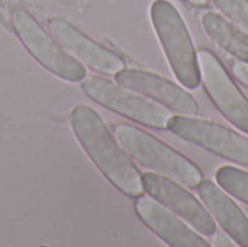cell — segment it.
<instances>
[{"instance_id": "1", "label": "cell", "mask_w": 248, "mask_h": 247, "mask_svg": "<svg viewBox=\"0 0 248 247\" xmlns=\"http://www.w3.org/2000/svg\"><path fill=\"white\" fill-rule=\"evenodd\" d=\"M70 124L84 151L115 188L132 198L144 194L142 173L93 108L77 105Z\"/></svg>"}, {"instance_id": "2", "label": "cell", "mask_w": 248, "mask_h": 247, "mask_svg": "<svg viewBox=\"0 0 248 247\" xmlns=\"http://www.w3.org/2000/svg\"><path fill=\"white\" fill-rule=\"evenodd\" d=\"M112 131L128 156L153 173L173 179L186 188H196L203 181L202 170L192 160L150 132L131 124H115Z\"/></svg>"}, {"instance_id": "3", "label": "cell", "mask_w": 248, "mask_h": 247, "mask_svg": "<svg viewBox=\"0 0 248 247\" xmlns=\"http://www.w3.org/2000/svg\"><path fill=\"white\" fill-rule=\"evenodd\" d=\"M150 17L174 77L185 89H198L201 84L198 51L177 7L169 0H154Z\"/></svg>"}, {"instance_id": "4", "label": "cell", "mask_w": 248, "mask_h": 247, "mask_svg": "<svg viewBox=\"0 0 248 247\" xmlns=\"http://www.w3.org/2000/svg\"><path fill=\"white\" fill-rule=\"evenodd\" d=\"M81 87L90 99L106 109L154 130H167L173 115L166 106L102 76H86Z\"/></svg>"}, {"instance_id": "5", "label": "cell", "mask_w": 248, "mask_h": 247, "mask_svg": "<svg viewBox=\"0 0 248 247\" xmlns=\"http://www.w3.org/2000/svg\"><path fill=\"white\" fill-rule=\"evenodd\" d=\"M12 25L31 55L54 76L73 83L86 79V67L70 55L55 38H51L28 10L22 7L15 9L12 12Z\"/></svg>"}, {"instance_id": "6", "label": "cell", "mask_w": 248, "mask_h": 247, "mask_svg": "<svg viewBox=\"0 0 248 247\" xmlns=\"http://www.w3.org/2000/svg\"><path fill=\"white\" fill-rule=\"evenodd\" d=\"M167 130L180 140L248 167V138L221 124L196 115H171Z\"/></svg>"}, {"instance_id": "7", "label": "cell", "mask_w": 248, "mask_h": 247, "mask_svg": "<svg viewBox=\"0 0 248 247\" xmlns=\"http://www.w3.org/2000/svg\"><path fill=\"white\" fill-rule=\"evenodd\" d=\"M201 84L221 115L248 135V99L235 84L222 61L208 48L198 51Z\"/></svg>"}, {"instance_id": "8", "label": "cell", "mask_w": 248, "mask_h": 247, "mask_svg": "<svg viewBox=\"0 0 248 247\" xmlns=\"http://www.w3.org/2000/svg\"><path fill=\"white\" fill-rule=\"evenodd\" d=\"M142 186L147 195L179 215L202 236L211 237L217 234L215 220L202 201L192 195L182 183L153 172H145L142 173Z\"/></svg>"}, {"instance_id": "9", "label": "cell", "mask_w": 248, "mask_h": 247, "mask_svg": "<svg viewBox=\"0 0 248 247\" xmlns=\"http://www.w3.org/2000/svg\"><path fill=\"white\" fill-rule=\"evenodd\" d=\"M116 83L131 89L179 115H198L196 99L180 84L157 73L141 68H124L115 74Z\"/></svg>"}, {"instance_id": "10", "label": "cell", "mask_w": 248, "mask_h": 247, "mask_svg": "<svg viewBox=\"0 0 248 247\" xmlns=\"http://www.w3.org/2000/svg\"><path fill=\"white\" fill-rule=\"evenodd\" d=\"M46 25L55 41L70 55L92 70L102 74L115 76L125 68V61L118 54L97 44L65 19L49 17Z\"/></svg>"}, {"instance_id": "11", "label": "cell", "mask_w": 248, "mask_h": 247, "mask_svg": "<svg viewBox=\"0 0 248 247\" xmlns=\"http://www.w3.org/2000/svg\"><path fill=\"white\" fill-rule=\"evenodd\" d=\"M141 221L171 247H209L211 243L185 220L157 202L150 195H138L134 202Z\"/></svg>"}, {"instance_id": "12", "label": "cell", "mask_w": 248, "mask_h": 247, "mask_svg": "<svg viewBox=\"0 0 248 247\" xmlns=\"http://www.w3.org/2000/svg\"><path fill=\"white\" fill-rule=\"evenodd\" d=\"M198 195L225 234L234 240L235 245L248 247V217L217 182L205 179L196 186Z\"/></svg>"}, {"instance_id": "13", "label": "cell", "mask_w": 248, "mask_h": 247, "mask_svg": "<svg viewBox=\"0 0 248 247\" xmlns=\"http://www.w3.org/2000/svg\"><path fill=\"white\" fill-rule=\"evenodd\" d=\"M205 33L225 52L248 63V33L218 12L208 10L201 16Z\"/></svg>"}, {"instance_id": "14", "label": "cell", "mask_w": 248, "mask_h": 247, "mask_svg": "<svg viewBox=\"0 0 248 247\" xmlns=\"http://www.w3.org/2000/svg\"><path fill=\"white\" fill-rule=\"evenodd\" d=\"M217 183L232 198L248 205V172L235 166H221L215 175Z\"/></svg>"}, {"instance_id": "15", "label": "cell", "mask_w": 248, "mask_h": 247, "mask_svg": "<svg viewBox=\"0 0 248 247\" xmlns=\"http://www.w3.org/2000/svg\"><path fill=\"white\" fill-rule=\"evenodd\" d=\"M221 15L248 33V0H212Z\"/></svg>"}, {"instance_id": "16", "label": "cell", "mask_w": 248, "mask_h": 247, "mask_svg": "<svg viewBox=\"0 0 248 247\" xmlns=\"http://www.w3.org/2000/svg\"><path fill=\"white\" fill-rule=\"evenodd\" d=\"M231 71L234 74V77L248 89V63L244 61H240V60H235L232 61L231 64Z\"/></svg>"}, {"instance_id": "17", "label": "cell", "mask_w": 248, "mask_h": 247, "mask_svg": "<svg viewBox=\"0 0 248 247\" xmlns=\"http://www.w3.org/2000/svg\"><path fill=\"white\" fill-rule=\"evenodd\" d=\"M186 3H189L190 6H195V7H206L209 0H185Z\"/></svg>"}]
</instances>
